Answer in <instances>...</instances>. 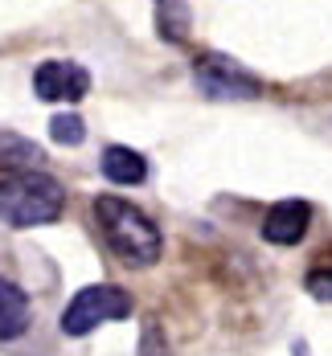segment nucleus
<instances>
[{
	"mask_svg": "<svg viewBox=\"0 0 332 356\" xmlns=\"http://www.w3.org/2000/svg\"><path fill=\"white\" fill-rule=\"evenodd\" d=\"M95 225L103 234L107 250L132 270H144L160 258V229L152 225V217L140 213L136 205H127L123 197H99L95 201Z\"/></svg>",
	"mask_w": 332,
	"mask_h": 356,
	"instance_id": "nucleus-1",
	"label": "nucleus"
},
{
	"mask_svg": "<svg viewBox=\"0 0 332 356\" xmlns=\"http://www.w3.org/2000/svg\"><path fill=\"white\" fill-rule=\"evenodd\" d=\"M66 209V188L41 168H17L0 180V221L13 229L49 225Z\"/></svg>",
	"mask_w": 332,
	"mask_h": 356,
	"instance_id": "nucleus-2",
	"label": "nucleus"
},
{
	"mask_svg": "<svg viewBox=\"0 0 332 356\" xmlns=\"http://www.w3.org/2000/svg\"><path fill=\"white\" fill-rule=\"evenodd\" d=\"M123 316H132V299H127L123 286H111V283L82 286L70 299V307L62 312V332H66V336H86V332H95L99 323L123 320Z\"/></svg>",
	"mask_w": 332,
	"mask_h": 356,
	"instance_id": "nucleus-3",
	"label": "nucleus"
},
{
	"mask_svg": "<svg viewBox=\"0 0 332 356\" xmlns=\"http://www.w3.org/2000/svg\"><path fill=\"white\" fill-rule=\"evenodd\" d=\"M193 82L210 99H258L262 95V82L255 74L238 70L234 62H226L218 54H201L193 62Z\"/></svg>",
	"mask_w": 332,
	"mask_h": 356,
	"instance_id": "nucleus-4",
	"label": "nucleus"
},
{
	"mask_svg": "<svg viewBox=\"0 0 332 356\" xmlns=\"http://www.w3.org/2000/svg\"><path fill=\"white\" fill-rule=\"evenodd\" d=\"M86 90H90L86 66L66 62V58L41 62L33 74V95L41 103H78V99H86Z\"/></svg>",
	"mask_w": 332,
	"mask_h": 356,
	"instance_id": "nucleus-5",
	"label": "nucleus"
},
{
	"mask_svg": "<svg viewBox=\"0 0 332 356\" xmlns=\"http://www.w3.org/2000/svg\"><path fill=\"white\" fill-rule=\"evenodd\" d=\"M308 221H312V209L303 201H279L271 213L262 217V238L271 246H295L308 234Z\"/></svg>",
	"mask_w": 332,
	"mask_h": 356,
	"instance_id": "nucleus-6",
	"label": "nucleus"
},
{
	"mask_svg": "<svg viewBox=\"0 0 332 356\" xmlns=\"http://www.w3.org/2000/svg\"><path fill=\"white\" fill-rule=\"evenodd\" d=\"M99 168L111 184H140L148 177V160L136 147H123V143H111L103 152V160H99Z\"/></svg>",
	"mask_w": 332,
	"mask_h": 356,
	"instance_id": "nucleus-7",
	"label": "nucleus"
},
{
	"mask_svg": "<svg viewBox=\"0 0 332 356\" xmlns=\"http://www.w3.org/2000/svg\"><path fill=\"white\" fill-rule=\"evenodd\" d=\"M29 327V299L8 279H0V340H17Z\"/></svg>",
	"mask_w": 332,
	"mask_h": 356,
	"instance_id": "nucleus-8",
	"label": "nucleus"
},
{
	"mask_svg": "<svg viewBox=\"0 0 332 356\" xmlns=\"http://www.w3.org/2000/svg\"><path fill=\"white\" fill-rule=\"evenodd\" d=\"M41 147L29 140H21V136H13V131H0V168H8V172H17V168H41Z\"/></svg>",
	"mask_w": 332,
	"mask_h": 356,
	"instance_id": "nucleus-9",
	"label": "nucleus"
},
{
	"mask_svg": "<svg viewBox=\"0 0 332 356\" xmlns=\"http://www.w3.org/2000/svg\"><path fill=\"white\" fill-rule=\"evenodd\" d=\"M189 4L184 0H156V29H160V37L164 41H184L189 37Z\"/></svg>",
	"mask_w": 332,
	"mask_h": 356,
	"instance_id": "nucleus-10",
	"label": "nucleus"
},
{
	"mask_svg": "<svg viewBox=\"0 0 332 356\" xmlns=\"http://www.w3.org/2000/svg\"><path fill=\"white\" fill-rule=\"evenodd\" d=\"M49 136H54V143H62V147H78V143L86 140V123L78 115H54L49 119Z\"/></svg>",
	"mask_w": 332,
	"mask_h": 356,
	"instance_id": "nucleus-11",
	"label": "nucleus"
},
{
	"mask_svg": "<svg viewBox=\"0 0 332 356\" xmlns=\"http://www.w3.org/2000/svg\"><path fill=\"white\" fill-rule=\"evenodd\" d=\"M308 295L312 299H320V303H332V270L329 266H316V270H308Z\"/></svg>",
	"mask_w": 332,
	"mask_h": 356,
	"instance_id": "nucleus-12",
	"label": "nucleus"
}]
</instances>
